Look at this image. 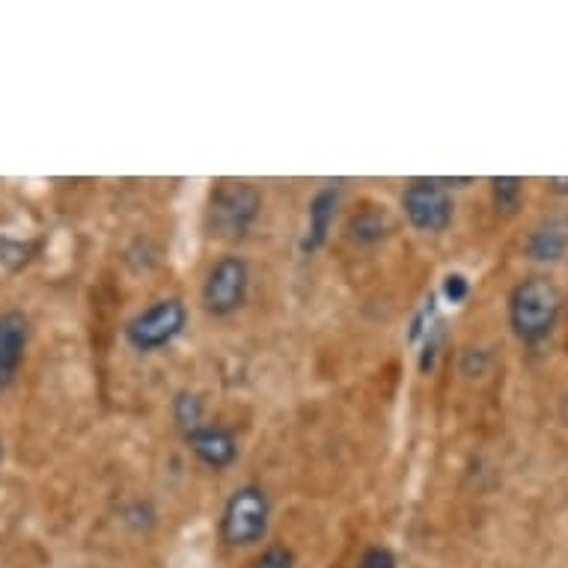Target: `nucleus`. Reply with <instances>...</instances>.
Segmentation results:
<instances>
[{"mask_svg": "<svg viewBox=\"0 0 568 568\" xmlns=\"http://www.w3.org/2000/svg\"><path fill=\"white\" fill-rule=\"evenodd\" d=\"M509 327L524 345L545 343L562 313V292L550 277H524L509 292Z\"/></svg>", "mask_w": 568, "mask_h": 568, "instance_id": "1", "label": "nucleus"}, {"mask_svg": "<svg viewBox=\"0 0 568 568\" xmlns=\"http://www.w3.org/2000/svg\"><path fill=\"white\" fill-rule=\"evenodd\" d=\"M262 217V194L251 182H217L205 205V230L221 242H242Z\"/></svg>", "mask_w": 568, "mask_h": 568, "instance_id": "2", "label": "nucleus"}, {"mask_svg": "<svg viewBox=\"0 0 568 568\" xmlns=\"http://www.w3.org/2000/svg\"><path fill=\"white\" fill-rule=\"evenodd\" d=\"M187 327V307L185 301L170 295V298L152 301L150 307L138 310L134 316L125 322L122 336L125 343L140 354L164 352L176 343L179 336L185 334Z\"/></svg>", "mask_w": 568, "mask_h": 568, "instance_id": "3", "label": "nucleus"}, {"mask_svg": "<svg viewBox=\"0 0 568 568\" xmlns=\"http://www.w3.org/2000/svg\"><path fill=\"white\" fill-rule=\"evenodd\" d=\"M271 527V500L262 485H239L226 497L221 513V539L230 548H251L268 536Z\"/></svg>", "mask_w": 568, "mask_h": 568, "instance_id": "4", "label": "nucleus"}, {"mask_svg": "<svg viewBox=\"0 0 568 568\" xmlns=\"http://www.w3.org/2000/svg\"><path fill=\"white\" fill-rule=\"evenodd\" d=\"M247 295H251V265L242 256L226 253L209 265L200 290V301L209 316H235L247 304Z\"/></svg>", "mask_w": 568, "mask_h": 568, "instance_id": "5", "label": "nucleus"}, {"mask_svg": "<svg viewBox=\"0 0 568 568\" xmlns=\"http://www.w3.org/2000/svg\"><path fill=\"white\" fill-rule=\"evenodd\" d=\"M402 215L417 233L440 235L447 233L453 217H456V203L440 179H410L399 196Z\"/></svg>", "mask_w": 568, "mask_h": 568, "instance_id": "6", "label": "nucleus"}, {"mask_svg": "<svg viewBox=\"0 0 568 568\" xmlns=\"http://www.w3.org/2000/svg\"><path fill=\"white\" fill-rule=\"evenodd\" d=\"M339 205H343V185L339 182H327L310 196L307 224H304V233H301V253L304 256H313V253L325 247L336 215H339Z\"/></svg>", "mask_w": 568, "mask_h": 568, "instance_id": "7", "label": "nucleus"}, {"mask_svg": "<svg viewBox=\"0 0 568 568\" xmlns=\"http://www.w3.org/2000/svg\"><path fill=\"white\" fill-rule=\"evenodd\" d=\"M185 444L194 453L196 462L209 467V470H226L239 458V440H235V435L226 426L203 423L200 429L187 432Z\"/></svg>", "mask_w": 568, "mask_h": 568, "instance_id": "8", "label": "nucleus"}, {"mask_svg": "<svg viewBox=\"0 0 568 568\" xmlns=\"http://www.w3.org/2000/svg\"><path fill=\"white\" fill-rule=\"evenodd\" d=\"M30 343V322L24 313L10 310L0 313V390H7L16 375H19L21 364H24V352Z\"/></svg>", "mask_w": 568, "mask_h": 568, "instance_id": "9", "label": "nucleus"}, {"mask_svg": "<svg viewBox=\"0 0 568 568\" xmlns=\"http://www.w3.org/2000/svg\"><path fill=\"white\" fill-rule=\"evenodd\" d=\"M393 233H396V221H393L390 212L378 203H364L361 209H354L352 217H348V224H345L348 242L364 244V247L387 242Z\"/></svg>", "mask_w": 568, "mask_h": 568, "instance_id": "10", "label": "nucleus"}, {"mask_svg": "<svg viewBox=\"0 0 568 568\" xmlns=\"http://www.w3.org/2000/svg\"><path fill=\"white\" fill-rule=\"evenodd\" d=\"M568 251V230L557 221H548V224L532 226L527 242H524V253L530 256L532 262H559Z\"/></svg>", "mask_w": 568, "mask_h": 568, "instance_id": "11", "label": "nucleus"}, {"mask_svg": "<svg viewBox=\"0 0 568 568\" xmlns=\"http://www.w3.org/2000/svg\"><path fill=\"white\" fill-rule=\"evenodd\" d=\"M173 423H176V429L182 432V435L200 429L205 423L203 399L191 390H179L176 399H173Z\"/></svg>", "mask_w": 568, "mask_h": 568, "instance_id": "12", "label": "nucleus"}, {"mask_svg": "<svg viewBox=\"0 0 568 568\" xmlns=\"http://www.w3.org/2000/svg\"><path fill=\"white\" fill-rule=\"evenodd\" d=\"M524 179L518 176H494L491 179V203L500 215H515L521 209Z\"/></svg>", "mask_w": 568, "mask_h": 568, "instance_id": "13", "label": "nucleus"}, {"mask_svg": "<svg viewBox=\"0 0 568 568\" xmlns=\"http://www.w3.org/2000/svg\"><path fill=\"white\" fill-rule=\"evenodd\" d=\"M37 253V244L30 242H16V239H0V265L7 268H21L28 265Z\"/></svg>", "mask_w": 568, "mask_h": 568, "instance_id": "14", "label": "nucleus"}, {"mask_svg": "<svg viewBox=\"0 0 568 568\" xmlns=\"http://www.w3.org/2000/svg\"><path fill=\"white\" fill-rule=\"evenodd\" d=\"M440 345H444V325H440V322H435V325L426 331V336H423V352H419V373H432V369H435V364H438Z\"/></svg>", "mask_w": 568, "mask_h": 568, "instance_id": "15", "label": "nucleus"}, {"mask_svg": "<svg viewBox=\"0 0 568 568\" xmlns=\"http://www.w3.org/2000/svg\"><path fill=\"white\" fill-rule=\"evenodd\" d=\"M251 568H295V554L286 545H268Z\"/></svg>", "mask_w": 568, "mask_h": 568, "instance_id": "16", "label": "nucleus"}, {"mask_svg": "<svg viewBox=\"0 0 568 568\" xmlns=\"http://www.w3.org/2000/svg\"><path fill=\"white\" fill-rule=\"evenodd\" d=\"M440 295H444L447 304H462V301H467V295H470V280H467L465 274L453 271V274H447L444 283H440Z\"/></svg>", "mask_w": 568, "mask_h": 568, "instance_id": "17", "label": "nucleus"}, {"mask_svg": "<svg viewBox=\"0 0 568 568\" xmlns=\"http://www.w3.org/2000/svg\"><path fill=\"white\" fill-rule=\"evenodd\" d=\"M357 568H399V562H396L390 548H369L361 557Z\"/></svg>", "mask_w": 568, "mask_h": 568, "instance_id": "18", "label": "nucleus"}, {"mask_svg": "<svg viewBox=\"0 0 568 568\" xmlns=\"http://www.w3.org/2000/svg\"><path fill=\"white\" fill-rule=\"evenodd\" d=\"M550 191H557V194H568V176L550 179Z\"/></svg>", "mask_w": 568, "mask_h": 568, "instance_id": "19", "label": "nucleus"}, {"mask_svg": "<svg viewBox=\"0 0 568 568\" xmlns=\"http://www.w3.org/2000/svg\"><path fill=\"white\" fill-rule=\"evenodd\" d=\"M0 462H3V438H0Z\"/></svg>", "mask_w": 568, "mask_h": 568, "instance_id": "20", "label": "nucleus"}]
</instances>
